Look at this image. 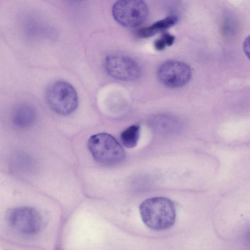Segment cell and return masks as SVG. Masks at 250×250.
I'll return each instance as SVG.
<instances>
[{
    "mask_svg": "<svg viewBox=\"0 0 250 250\" xmlns=\"http://www.w3.org/2000/svg\"><path fill=\"white\" fill-rule=\"evenodd\" d=\"M87 147L93 159L104 165L119 164L125 158L124 148L114 137L108 133L92 135L88 140Z\"/></svg>",
    "mask_w": 250,
    "mask_h": 250,
    "instance_id": "cell-2",
    "label": "cell"
},
{
    "mask_svg": "<svg viewBox=\"0 0 250 250\" xmlns=\"http://www.w3.org/2000/svg\"><path fill=\"white\" fill-rule=\"evenodd\" d=\"M161 38L165 42L167 46L172 45L175 40V38L173 35L166 32L162 34Z\"/></svg>",
    "mask_w": 250,
    "mask_h": 250,
    "instance_id": "cell-11",
    "label": "cell"
},
{
    "mask_svg": "<svg viewBox=\"0 0 250 250\" xmlns=\"http://www.w3.org/2000/svg\"><path fill=\"white\" fill-rule=\"evenodd\" d=\"M160 81L170 88H178L186 84L190 80L191 71L186 63L170 60L163 63L157 72Z\"/></svg>",
    "mask_w": 250,
    "mask_h": 250,
    "instance_id": "cell-7",
    "label": "cell"
},
{
    "mask_svg": "<svg viewBox=\"0 0 250 250\" xmlns=\"http://www.w3.org/2000/svg\"><path fill=\"white\" fill-rule=\"evenodd\" d=\"M45 97L50 107L56 113L68 115L77 109L79 103L74 87L64 81H57L47 88Z\"/></svg>",
    "mask_w": 250,
    "mask_h": 250,
    "instance_id": "cell-3",
    "label": "cell"
},
{
    "mask_svg": "<svg viewBox=\"0 0 250 250\" xmlns=\"http://www.w3.org/2000/svg\"><path fill=\"white\" fill-rule=\"evenodd\" d=\"M244 240L247 245L250 246V229L244 234Z\"/></svg>",
    "mask_w": 250,
    "mask_h": 250,
    "instance_id": "cell-14",
    "label": "cell"
},
{
    "mask_svg": "<svg viewBox=\"0 0 250 250\" xmlns=\"http://www.w3.org/2000/svg\"><path fill=\"white\" fill-rule=\"evenodd\" d=\"M71 0L73 1H77V2H78V1H83V0Z\"/></svg>",
    "mask_w": 250,
    "mask_h": 250,
    "instance_id": "cell-15",
    "label": "cell"
},
{
    "mask_svg": "<svg viewBox=\"0 0 250 250\" xmlns=\"http://www.w3.org/2000/svg\"><path fill=\"white\" fill-rule=\"evenodd\" d=\"M139 209L143 222L152 229H167L174 224L175 207L168 198L157 197L147 199L142 203Z\"/></svg>",
    "mask_w": 250,
    "mask_h": 250,
    "instance_id": "cell-1",
    "label": "cell"
},
{
    "mask_svg": "<svg viewBox=\"0 0 250 250\" xmlns=\"http://www.w3.org/2000/svg\"><path fill=\"white\" fill-rule=\"evenodd\" d=\"M140 132V127L138 125H132L126 128L120 135L122 144L127 148L135 147L139 140Z\"/></svg>",
    "mask_w": 250,
    "mask_h": 250,
    "instance_id": "cell-10",
    "label": "cell"
},
{
    "mask_svg": "<svg viewBox=\"0 0 250 250\" xmlns=\"http://www.w3.org/2000/svg\"><path fill=\"white\" fill-rule=\"evenodd\" d=\"M148 7L143 0H118L112 7V15L117 22L128 28H135L147 19Z\"/></svg>",
    "mask_w": 250,
    "mask_h": 250,
    "instance_id": "cell-4",
    "label": "cell"
},
{
    "mask_svg": "<svg viewBox=\"0 0 250 250\" xmlns=\"http://www.w3.org/2000/svg\"><path fill=\"white\" fill-rule=\"evenodd\" d=\"M154 47L158 51L163 50L165 48L167 45L161 38L156 40L154 42Z\"/></svg>",
    "mask_w": 250,
    "mask_h": 250,
    "instance_id": "cell-13",
    "label": "cell"
},
{
    "mask_svg": "<svg viewBox=\"0 0 250 250\" xmlns=\"http://www.w3.org/2000/svg\"><path fill=\"white\" fill-rule=\"evenodd\" d=\"M243 48L245 55L250 60V35L245 39Z\"/></svg>",
    "mask_w": 250,
    "mask_h": 250,
    "instance_id": "cell-12",
    "label": "cell"
},
{
    "mask_svg": "<svg viewBox=\"0 0 250 250\" xmlns=\"http://www.w3.org/2000/svg\"><path fill=\"white\" fill-rule=\"evenodd\" d=\"M36 113L34 107L21 104L16 107L12 114V121L16 126L24 128L30 126L35 122Z\"/></svg>",
    "mask_w": 250,
    "mask_h": 250,
    "instance_id": "cell-8",
    "label": "cell"
},
{
    "mask_svg": "<svg viewBox=\"0 0 250 250\" xmlns=\"http://www.w3.org/2000/svg\"><path fill=\"white\" fill-rule=\"evenodd\" d=\"M104 67L109 76L121 81H134L141 75L138 64L132 58L125 55H108L104 61Z\"/></svg>",
    "mask_w": 250,
    "mask_h": 250,
    "instance_id": "cell-6",
    "label": "cell"
},
{
    "mask_svg": "<svg viewBox=\"0 0 250 250\" xmlns=\"http://www.w3.org/2000/svg\"><path fill=\"white\" fill-rule=\"evenodd\" d=\"M178 18L175 16H168L160 20L151 25L140 29L137 33L138 36L146 38L153 36L160 31H164L175 25Z\"/></svg>",
    "mask_w": 250,
    "mask_h": 250,
    "instance_id": "cell-9",
    "label": "cell"
},
{
    "mask_svg": "<svg viewBox=\"0 0 250 250\" xmlns=\"http://www.w3.org/2000/svg\"><path fill=\"white\" fill-rule=\"evenodd\" d=\"M8 220L13 229L24 235L38 234L42 226L40 214L31 207H21L12 209L9 213Z\"/></svg>",
    "mask_w": 250,
    "mask_h": 250,
    "instance_id": "cell-5",
    "label": "cell"
}]
</instances>
